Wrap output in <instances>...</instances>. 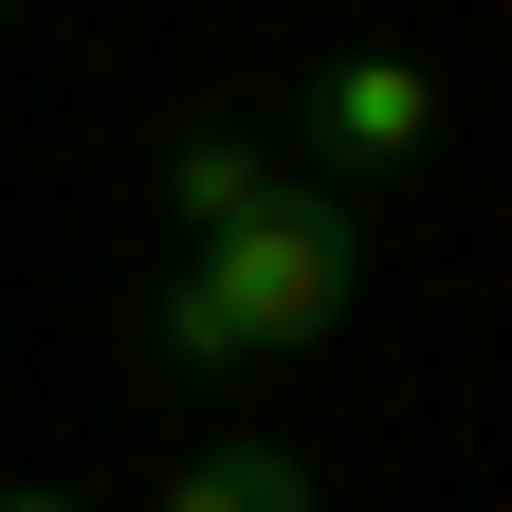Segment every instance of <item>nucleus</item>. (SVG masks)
<instances>
[{
	"label": "nucleus",
	"mask_w": 512,
	"mask_h": 512,
	"mask_svg": "<svg viewBox=\"0 0 512 512\" xmlns=\"http://www.w3.org/2000/svg\"><path fill=\"white\" fill-rule=\"evenodd\" d=\"M202 275H220V311H238V348H256V366H293V348L366 293V220L330 202V183H256V202L202 238Z\"/></svg>",
	"instance_id": "1"
},
{
	"label": "nucleus",
	"mask_w": 512,
	"mask_h": 512,
	"mask_svg": "<svg viewBox=\"0 0 512 512\" xmlns=\"http://www.w3.org/2000/svg\"><path fill=\"white\" fill-rule=\"evenodd\" d=\"M421 128H439V92H421V55H330V74H311V147H330L348 183H384V165H421Z\"/></svg>",
	"instance_id": "2"
},
{
	"label": "nucleus",
	"mask_w": 512,
	"mask_h": 512,
	"mask_svg": "<svg viewBox=\"0 0 512 512\" xmlns=\"http://www.w3.org/2000/svg\"><path fill=\"white\" fill-rule=\"evenodd\" d=\"M165 512H330V494H311L293 439H202V458L165 476Z\"/></svg>",
	"instance_id": "3"
},
{
	"label": "nucleus",
	"mask_w": 512,
	"mask_h": 512,
	"mask_svg": "<svg viewBox=\"0 0 512 512\" xmlns=\"http://www.w3.org/2000/svg\"><path fill=\"white\" fill-rule=\"evenodd\" d=\"M256 183H275V147H256V128H183V147H165V220H183V256H202Z\"/></svg>",
	"instance_id": "4"
},
{
	"label": "nucleus",
	"mask_w": 512,
	"mask_h": 512,
	"mask_svg": "<svg viewBox=\"0 0 512 512\" xmlns=\"http://www.w3.org/2000/svg\"><path fill=\"white\" fill-rule=\"evenodd\" d=\"M147 348H165V384H238L256 348H238V311H220V275L202 256H165V293H147Z\"/></svg>",
	"instance_id": "5"
},
{
	"label": "nucleus",
	"mask_w": 512,
	"mask_h": 512,
	"mask_svg": "<svg viewBox=\"0 0 512 512\" xmlns=\"http://www.w3.org/2000/svg\"><path fill=\"white\" fill-rule=\"evenodd\" d=\"M0 512H74V494H37V476H0Z\"/></svg>",
	"instance_id": "6"
},
{
	"label": "nucleus",
	"mask_w": 512,
	"mask_h": 512,
	"mask_svg": "<svg viewBox=\"0 0 512 512\" xmlns=\"http://www.w3.org/2000/svg\"><path fill=\"white\" fill-rule=\"evenodd\" d=\"M0 19H19V0H0Z\"/></svg>",
	"instance_id": "7"
}]
</instances>
